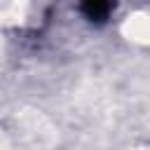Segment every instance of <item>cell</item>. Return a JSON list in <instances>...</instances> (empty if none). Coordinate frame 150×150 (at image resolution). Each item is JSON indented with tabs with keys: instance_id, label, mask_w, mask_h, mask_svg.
Wrapping results in <instances>:
<instances>
[{
	"instance_id": "1",
	"label": "cell",
	"mask_w": 150,
	"mask_h": 150,
	"mask_svg": "<svg viewBox=\"0 0 150 150\" xmlns=\"http://www.w3.org/2000/svg\"><path fill=\"white\" fill-rule=\"evenodd\" d=\"M110 9L108 0H84V12L89 19H103Z\"/></svg>"
}]
</instances>
